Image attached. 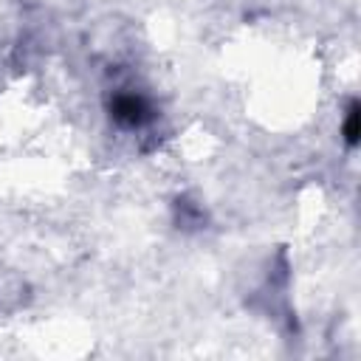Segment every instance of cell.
I'll use <instances>...</instances> for the list:
<instances>
[{"mask_svg": "<svg viewBox=\"0 0 361 361\" xmlns=\"http://www.w3.org/2000/svg\"><path fill=\"white\" fill-rule=\"evenodd\" d=\"M107 110H110V118H113L118 127H124V130H141V127H147V124L152 121V116H155L149 99L141 96V93H135V90H116V93L110 96Z\"/></svg>", "mask_w": 361, "mask_h": 361, "instance_id": "cell-1", "label": "cell"}, {"mask_svg": "<svg viewBox=\"0 0 361 361\" xmlns=\"http://www.w3.org/2000/svg\"><path fill=\"white\" fill-rule=\"evenodd\" d=\"M341 135H344L347 147H355V144H358V102H350V107H347V116H344V127H341Z\"/></svg>", "mask_w": 361, "mask_h": 361, "instance_id": "cell-2", "label": "cell"}]
</instances>
